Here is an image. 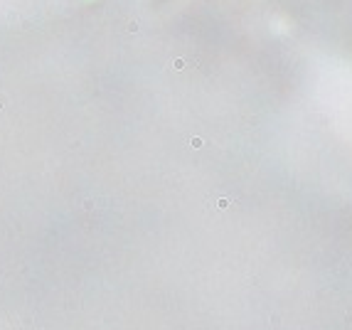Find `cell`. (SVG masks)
Returning a JSON list of instances; mask_svg holds the SVG:
<instances>
[{
    "mask_svg": "<svg viewBox=\"0 0 352 330\" xmlns=\"http://www.w3.org/2000/svg\"><path fill=\"white\" fill-rule=\"evenodd\" d=\"M170 67L175 69V72H180V69H185V59H182V57H177V59L170 62Z\"/></svg>",
    "mask_w": 352,
    "mask_h": 330,
    "instance_id": "1",
    "label": "cell"
},
{
    "mask_svg": "<svg viewBox=\"0 0 352 330\" xmlns=\"http://www.w3.org/2000/svg\"><path fill=\"white\" fill-rule=\"evenodd\" d=\"M190 146H192V148H202V146H204V141H202L200 135H194V138H190Z\"/></svg>",
    "mask_w": 352,
    "mask_h": 330,
    "instance_id": "2",
    "label": "cell"
},
{
    "mask_svg": "<svg viewBox=\"0 0 352 330\" xmlns=\"http://www.w3.org/2000/svg\"><path fill=\"white\" fill-rule=\"evenodd\" d=\"M128 32H133V35H135V32H140V25L135 22V20H133V22H128Z\"/></svg>",
    "mask_w": 352,
    "mask_h": 330,
    "instance_id": "3",
    "label": "cell"
},
{
    "mask_svg": "<svg viewBox=\"0 0 352 330\" xmlns=\"http://www.w3.org/2000/svg\"><path fill=\"white\" fill-rule=\"evenodd\" d=\"M217 207H219V209H227V207H229V200H219Z\"/></svg>",
    "mask_w": 352,
    "mask_h": 330,
    "instance_id": "4",
    "label": "cell"
},
{
    "mask_svg": "<svg viewBox=\"0 0 352 330\" xmlns=\"http://www.w3.org/2000/svg\"><path fill=\"white\" fill-rule=\"evenodd\" d=\"M3 109H5V104H3V101H0V111H3Z\"/></svg>",
    "mask_w": 352,
    "mask_h": 330,
    "instance_id": "5",
    "label": "cell"
}]
</instances>
